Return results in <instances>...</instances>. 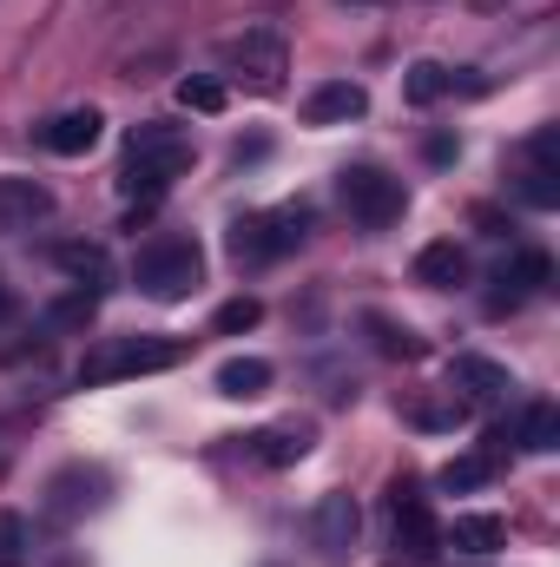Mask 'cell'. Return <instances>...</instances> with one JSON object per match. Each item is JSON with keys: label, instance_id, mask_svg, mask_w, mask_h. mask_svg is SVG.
<instances>
[{"label": "cell", "instance_id": "1", "mask_svg": "<svg viewBox=\"0 0 560 567\" xmlns=\"http://www.w3.org/2000/svg\"><path fill=\"white\" fill-rule=\"evenodd\" d=\"M178 172H191V140H185L178 126H165V120H145V126H133L120 192H126V198H139L145 212H152V205L172 192V178H178Z\"/></svg>", "mask_w": 560, "mask_h": 567}, {"label": "cell", "instance_id": "2", "mask_svg": "<svg viewBox=\"0 0 560 567\" xmlns=\"http://www.w3.org/2000/svg\"><path fill=\"white\" fill-rule=\"evenodd\" d=\"M185 357L178 337H106L86 363H80V383H126V377H152V370H172Z\"/></svg>", "mask_w": 560, "mask_h": 567}, {"label": "cell", "instance_id": "3", "mask_svg": "<svg viewBox=\"0 0 560 567\" xmlns=\"http://www.w3.org/2000/svg\"><path fill=\"white\" fill-rule=\"evenodd\" d=\"M218 66H225L238 86H251V93H278L283 73H290V47H283L278 27H245V33H231V40L218 47Z\"/></svg>", "mask_w": 560, "mask_h": 567}, {"label": "cell", "instance_id": "4", "mask_svg": "<svg viewBox=\"0 0 560 567\" xmlns=\"http://www.w3.org/2000/svg\"><path fill=\"white\" fill-rule=\"evenodd\" d=\"M310 238V205H278V212H245L231 225V258L238 265H271Z\"/></svg>", "mask_w": 560, "mask_h": 567}, {"label": "cell", "instance_id": "5", "mask_svg": "<svg viewBox=\"0 0 560 567\" xmlns=\"http://www.w3.org/2000/svg\"><path fill=\"white\" fill-rule=\"evenodd\" d=\"M198 278H205V258H198L191 238H158V245H145L139 265H133V284H139L145 297H158V303L191 297Z\"/></svg>", "mask_w": 560, "mask_h": 567}, {"label": "cell", "instance_id": "6", "mask_svg": "<svg viewBox=\"0 0 560 567\" xmlns=\"http://www.w3.org/2000/svg\"><path fill=\"white\" fill-rule=\"evenodd\" d=\"M343 205H350V218H356V225L383 231V225H396V218H403L409 192H403V178H390L383 165H350V172H343Z\"/></svg>", "mask_w": 560, "mask_h": 567}, {"label": "cell", "instance_id": "7", "mask_svg": "<svg viewBox=\"0 0 560 567\" xmlns=\"http://www.w3.org/2000/svg\"><path fill=\"white\" fill-rule=\"evenodd\" d=\"M356 535H363V508H356V495H323L317 508H310V542H317V555L336 567L356 555Z\"/></svg>", "mask_w": 560, "mask_h": 567}, {"label": "cell", "instance_id": "8", "mask_svg": "<svg viewBox=\"0 0 560 567\" xmlns=\"http://www.w3.org/2000/svg\"><path fill=\"white\" fill-rule=\"evenodd\" d=\"M390 508H396V548H403L409 561H428V555L442 548V528H435L422 488L416 482H396V488H390Z\"/></svg>", "mask_w": 560, "mask_h": 567}, {"label": "cell", "instance_id": "9", "mask_svg": "<svg viewBox=\"0 0 560 567\" xmlns=\"http://www.w3.org/2000/svg\"><path fill=\"white\" fill-rule=\"evenodd\" d=\"M53 218V192L40 178H20V172H0V238H20L33 225Z\"/></svg>", "mask_w": 560, "mask_h": 567}, {"label": "cell", "instance_id": "10", "mask_svg": "<svg viewBox=\"0 0 560 567\" xmlns=\"http://www.w3.org/2000/svg\"><path fill=\"white\" fill-rule=\"evenodd\" d=\"M106 133V113L100 106H66V113H53L46 126H40V145L46 152H60V158H86L93 145Z\"/></svg>", "mask_w": 560, "mask_h": 567}, {"label": "cell", "instance_id": "11", "mask_svg": "<svg viewBox=\"0 0 560 567\" xmlns=\"http://www.w3.org/2000/svg\"><path fill=\"white\" fill-rule=\"evenodd\" d=\"M370 113V93L356 86V80H323L310 100H303V120L310 126H350V120H363Z\"/></svg>", "mask_w": 560, "mask_h": 567}, {"label": "cell", "instance_id": "12", "mask_svg": "<svg viewBox=\"0 0 560 567\" xmlns=\"http://www.w3.org/2000/svg\"><path fill=\"white\" fill-rule=\"evenodd\" d=\"M448 383L462 390V403H501L515 390V377L501 363H488V357H455L448 363Z\"/></svg>", "mask_w": 560, "mask_h": 567}, {"label": "cell", "instance_id": "13", "mask_svg": "<svg viewBox=\"0 0 560 567\" xmlns=\"http://www.w3.org/2000/svg\"><path fill=\"white\" fill-rule=\"evenodd\" d=\"M548 278H554V265H548L541 251H521L515 265H501V271H495V284H501V290L488 297V310H515V303H521L528 290H541Z\"/></svg>", "mask_w": 560, "mask_h": 567}, {"label": "cell", "instance_id": "14", "mask_svg": "<svg viewBox=\"0 0 560 567\" xmlns=\"http://www.w3.org/2000/svg\"><path fill=\"white\" fill-rule=\"evenodd\" d=\"M455 555H501L508 548V522L501 515H455V528L442 535Z\"/></svg>", "mask_w": 560, "mask_h": 567}, {"label": "cell", "instance_id": "15", "mask_svg": "<svg viewBox=\"0 0 560 567\" xmlns=\"http://www.w3.org/2000/svg\"><path fill=\"white\" fill-rule=\"evenodd\" d=\"M251 455L265 462V468H290V462H303L310 455V423H271L251 435Z\"/></svg>", "mask_w": 560, "mask_h": 567}, {"label": "cell", "instance_id": "16", "mask_svg": "<svg viewBox=\"0 0 560 567\" xmlns=\"http://www.w3.org/2000/svg\"><path fill=\"white\" fill-rule=\"evenodd\" d=\"M416 284H428V290H455V284H468V251L462 245H422L416 258Z\"/></svg>", "mask_w": 560, "mask_h": 567}, {"label": "cell", "instance_id": "17", "mask_svg": "<svg viewBox=\"0 0 560 567\" xmlns=\"http://www.w3.org/2000/svg\"><path fill=\"white\" fill-rule=\"evenodd\" d=\"M53 265H60L66 278H80V290H100V297H106V284H113V258H106L100 245H60Z\"/></svg>", "mask_w": 560, "mask_h": 567}, {"label": "cell", "instance_id": "18", "mask_svg": "<svg viewBox=\"0 0 560 567\" xmlns=\"http://www.w3.org/2000/svg\"><path fill=\"white\" fill-rule=\"evenodd\" d=\"M508 442H521L528 455H554V449H560V410L548 403V396H541V403H528V410H521V429H515Z\"/></svg>", "mask_w": 560, "mask_h": 567}, {"label": "cell", "instance_id": "19", "mask_svg": "<svg viewBox=\"0 0 560 567\" xmlns=\"http://www.w3.org/2000/svg\"><path fill=\"white\" fill-rule=\"evenodd\" d=\"M265 390H271V363H265V357H231V363L218 370V396H231V403L265 396Z\"/></svg>", "mask_w": 560, "mask_h": 567}, {"label": "cell", "instance_id": "20", "mask_svg": "<svg viewBox=\"0 0 560 567\" xmlns=\"http://www.w3.org/2000/svg\"><path fill=\"white\" fill-rule=\"evenodd\" d=\"M455 93V73L442 66V60H416L409 73H403V100L409 106H435V100H448Z\"/></svg>", "mask_w": 560, "mask_h": 567}, {"label": "cell", "instance_id": "21", "mask_svg": "<svg viewBox=\"0 0 560 567\" xmlns=\"http://www.w3.org/2000/svg\"><path fill=\"white\" fill-rule=\"evenodd\" d=\"M363 330H370V343H376L383 357H403V363H416V357H422V337L409 330V323L383 317V310H370V317H363Z\"/></svg>", "mask_w": 560, "mask_h": 567}, {"label": "cell", "instance_id": "22", "mask_svg": "<svg viewBox=\"0 0 560 567\" xmlns=\"http://www.w3.org/2000/svg\"><path fill=\"white\" fill-rule=\"evenodd\" d=\"M521 198H528V205H541V212H548V205H560V158H535V152H528Z\"/></svg>", "mask_w": 560, "mask_h": 567}, {"label": "cell", "instance_id": "23", "mask_svg": "<svg viewBox=\"0 0 560 567\" xmlns=\"http://www.w3.org/2000/svg\"><path fill=\"white\" fill-rule=\"evenodd\" d=\"M93 310H100V290H73V297L46 303V330H86Z\"/></svg>", "mask_w": 560, "mask_h": 567}, {"label": "cell", "instance_id": "24", "mask_svg": "<svg viewBox=\"0 0 560 567\" xmlns=\"http://www.w3.org/2000/svg\"><path fill=\"white\" fill-rule=\"evenodd\" d=\"M488 475H495V462H488V455H455V462L442 468V488H448V495H468V488H481Z\"/></svg>", "mask_w": 560, "mask_h": 567}, {"label": "cell", "instance_id": "25", "mask_svg": "<svg viewBox=\"0 0 560 567\" xmlns=\"http://www.w3.org/2000/svg\"><path fill=\"white\" fill-rule=\"evenodd\" d=\"M178 100H185L191 113H225V80H205V73H191V80L178 86Z\"/></svg>", "mask_w": 560, "mask_h": 567}, {"label": "cell", "instance_id": "26", "mask_svg": "<svg viewBox=\"0 0 560 567\" xmlns=\"http://www.w3.org/2000/svg\"><path fill=\"white\" fill-rule=\"evenodd\" d=\"M258 323H265V303H258V297H231V303L218 310V330H225V337H238V330H258Z\"/></svg>", "mask_w": 560, "mask_h": 567}, {"label": "cell", "instance_id": "27", "mask_svg": "<svg viewBox=\"0 0 560 567\" xmlns=\"http://www.w3.org/2000/svg\"><path fill=\"white\" fill-rule=\"evenodd\" d=\"M27 548V522L20 515H0V561H13Z\"/></svg>", "mask_w": 560, "mask_h": 567}, {"label": "cell", "instance_id": "28", "mask_svg": "<svg viewBox=\"0 0 560 567\" xmlns=\"http://www.w3.org/2000/svg\"><path fill=\"white\" fill-rule=\"evenodd\" d=\"M86 7H93V13H113V7H126V0H86Z\"/></svg>", "mask_w": 560, "mask_h": 567}, {"label": "cell", "instance_id": "29", "mask_svg": "<svg viewBox=\"0 0 560 567\" xmlns=\"http://www.w3.org/2000/svg\"><path fill=\"white\" fill-rule=\"evenodd\" d=\"M475 7H508V0H475Z\"/></svg>", "mask_w": 560, "mask_h": 567}, {"label": "cell", "instance_id": "30", "mask_svg": "<svg viewBox=\"0 0 560 567\" xmlns=\"http://www.w3.org/2000/svg\"><path fill=\"white\" fill-rule=\"evenodd\" d=\"M0 310H7V284H0Z\"/></svg>", "mask_w": 560, "mask_h": 567}]
</instances>
